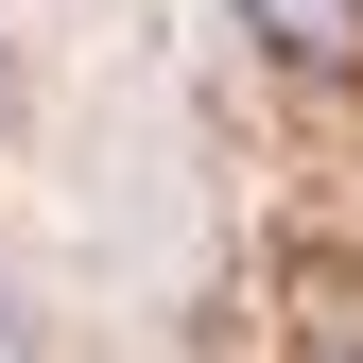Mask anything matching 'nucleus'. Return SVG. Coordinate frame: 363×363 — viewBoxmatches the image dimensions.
I'll use <instances>...</instances> for the list:
<instances>
[{
	"instance_id": "2",
	"label": "nucleus",
	"mask_w": 363,
	"mask_h": 363,
	"mask_svg": "<svg viewBox=\"0 0 363 363\" xmlns=\"http://www.w3.org/2000/svg\"><path fill=\"white\" fill-rule=\"evenodd\" d=\"M294 363H363V277H294Z\"/></svg>"
},
{
	"instance_id": "1",
	"label": "nucleus",
	"mask_w": 363,
	"mask_h": 363,
	"mask_svg": "<svg viewBox=\"0 0 363 363\" xmlns=\"http://www.w3.org/2000/svg\"><path fill=\"white\" fill-rule=\"evenodd\" d=\"M242 35L277 69H363V0H242Z\"/></svg>"
}]
</instances>
